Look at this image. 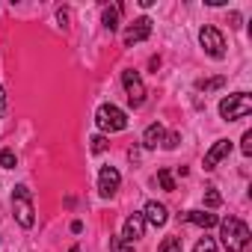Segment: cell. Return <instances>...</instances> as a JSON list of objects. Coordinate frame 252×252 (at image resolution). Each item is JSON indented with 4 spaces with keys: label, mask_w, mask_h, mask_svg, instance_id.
<instances>
[{
    "label": "cell",
    "mask_w": 252,
    "mask_h": 252,
    "mask_svg": "<svg viewBox=\"0 0 252 252\" xmlns=\"http://www.w3.org/2000/svg\"><path fill=\"white\" fill-rule=\"evenodd\" d=\"M220 237H222V246H225V252H243L246 246H249V225L243 222V220H237V217H228L222 225H220Z\"/></svg>",
    "instance_id": "1"
},
{
    "label": "cell",
    "mask_w": 252,
    "mask_h": 252,
    "mask_svg": "<svg viewBox=\"0 0 252 252\" xmlns=\"http://www.w3.org/2000/svg\"><path fill=\"white\" fill-rule=\"evenodd\" d=\"M249 113H252V98H249L246 92H234V95H228V98L220 101V116H222L225 122L246 119Z\"/></svg>",
    "instance_id": "2"
},
{
    "label": "cell",
    "mask_w": 252,
    "mask_h": 252,
    "mask_svg": "<svg viewBox=\"0 0 252 252\" xmlns=\"http://www.w3.org/2000/svg\"><path fill=\"white\" fill-rule=\"evenodd\" d=\"M95 122H98V128H101V131H110V134L128 128V116H125L116 104H101L98 113H95Z\"/></svg>",
    "instance_id": "3"
},
{
    "label": "cell",
    "mask_w": 252,
    "mask_h": 252,
    "mask_svg": "<svg viewBox=\"0 0 252 252\" xmlns=\"http://www.w3.org/2000/svg\"><path fill=\"white\" fill-rule=\"evenodd\" d=\"M12 208H15V217H18V222L24 225V228H30L33 222H36V217H33V199H30V190L21 184V187H15V193H12Z\"/></svg>",
    "instance_id": "4"
},
{
    "label": "cell",
    "mask_w": 252,
    "mask_h": 252,
    "mask_svg": "<svg viewBox=\"0 0 252 252\" xmlns=\"http://www.w3.org/2000/svg\"><path fill=\"white\" fill-rule=\"evenodd\" d=\"M122 83H125V92H128V104L131 107H143L146 104V86H143V80H140V74L134 68L122 71Z\"/></svg>",
    "instance_id": "5"
},
{
    "label": "cell",
    "mask_w": 252,
    "mask_h": 252,
    "mask_svg": "<svg viewBox=\"0 0 252 252\" xmlns=\"http://www.w3.org/2000/svg\"><path fill=\"white\" fill-rule=\"evenodd\" d=\"M199 42H202V48L208 51V57H214V60H222V57H225V39H222V33H220L217 27H202Z\"/></svg>",
    "instance_id": "6"
},
{
    "label": "cell",
    "mask_w": 252,
    "mask_h": 252,
    "mask_svg": "<svg viewBox=\"0 0 252 252\" xmlns=\"http://www.w3.org/2000/svg\"><path fill=\"white\" fill-rule=\"evenodd\" d=\"M149 36H152V21H149V18H137L128 30H125V45L131 48V45H137V42H146Z\"/></svg>",
    "instance_id": "7"
},
{
    "label": "cell",
    "mask_w": 252,
    "mask_h": 252,
    "mask_svg": "<svg viewBox=\"0 0 252 252\" xmlns=\"http://www.w3.org/2000/svg\"><path fill=\"white\" fill-rule=\"evenodd\" d=\"M119 181H122V178H119V172H116L113 166H104V169H101V175H98V193H101L104 199H110V196L119 190Z\"/></svg>",
    "instance_id": "8"
},
{
    "label": "cell",
    "mask_w": 252,
    "mask_h": 252,
    "mask_svg": "<svg viewBox=\"0 0 252 252\" xmlns=\"http://www.w3.org/2000/svg\"><path fill=\"white\" fill-rule=\"evenodd\" d=\"M143 231H146V220H143V214H134V217H128L125 220V240L128 243H134V240H140L143 237Z\"/></svg>",
    "instance_id": "9"
},
{
    "label": "cell",
    "mask_w": 252,
    "mask_h": 252,
    "mask_svg": "<svg viewBox=\"0 0 252 252\" xmlns=\"http://www.w3.org/2000/svg\"><path fill=\"white\" fill-rule=\"evenodd\" d=\"M143 220H146V222H152L155 228H160V225H166L169 214H166V208H163L160 202H149V205H146V211H143Z\"/></svg>",
    "instance_id": "10"
},
{
    "label": "cell",
    "mask_w": 252,
    "mask_h": 252,
    "mask_svg": "<svg viewBox=\"0 0 252 252\" xmlns=\"http://www.w3.org/2000/svg\"><path fill=\"white\" fill-rule=\"evenodd\" d=\"M231 155V143L228 140H220V143H214V149L205 155V169H214L222 158H228Z\"/></svg>",
    "instance_id": "11"
},
{
    "label": "cell",
    "mask_w": 252,
    "mask_h": 252,
    "mask_svg": "<svg viewBox=\"0 0 252 252\" xmlns=\"http://www.w3.org/2000/svg\"><path fill=\"white\" fill-rule=\"evenodd\" d=\"M163 137H166L163 125H160V122H155V125H149L146 134H143V146H146V149H158V146L163 143Z\"/></svg>",
    "instance_id": "12"
},
{
    "label": "cell",
    "mask_w": 252,
    "mask_h": 252,
    "mask_svg": "<svg viewBox=\"0 0 252 252\" xmlns=\"http://www.w3.org/2000/svg\"><path fill=\"white\" fill-rule=\"evenodd\" d=\"M184 220H190V222H196V225H202V228H214L220 220H217V214H205V211H190V214H184Z\"/></svg>",
    "instance_id": "13"
},
{
    "label": "cell",
    "mask_w": 252,
    "mask_h": 252,
    "mask_svg": "<svg viewBox=\"0 0 252 252\" xmlns=\"http://www.w3.org/2000/svg\"><path fill=\"white\" fill-rule=\"evenodd\" d=\"M119 12H122V6H107V9H104V15H101V18H104V27H107L110 33L119 27Z\"/></svg>",
    "instance_id": "14"
},
{
    "label": "cell",
    "mask_w": 252,
    "mask_h": 252,
    "mask_svg": "<svg viewBox=\"0 0 252 252\" xmlns=\"http://www.w3.org/2000/svg\"><path fill=\"white\" fill-rule=\"evenodd\" d=\"M158 181H160V187H163L166 193H172V190H175V178H172V172H169V169H158Z\"/></svg>",
    "instance_id": "15"
},
{
    "label": "cell",
    "mask_w": 252,
    "mask_h": 252,
    "mask_svg": "<svg viewBox=\"0 0 252 252\" xmlns=\"http://www.w3.org/2000/svg\"><path fill=\"white\" fill-rule=\"evenodd\" d=\"M110 252H134V243H128L125 237H110Z\"/></svg>",
    "instance_id": "16"
},
{
    "label": "cell",
    "mask_w": 252,
    "mask_h": 252,
    "mask_svg": "<svg viewBox=\"0 0 252 252\" xmlns=\"http://www.w3.org/2000/svg\"><path fill=\"white\" fill-rule=\"evenodd\" d=\"M222 83H225V77H211V80H199L196 86H199L202 92H211V89H220Z\"/></svg>",
    "instance_id": "17"
},
{
    "label": "cell",
    "mask_w": 252,
    "mask_h": 252,
    "mask_svg": "<svg viewBox=\"0 0 252 252\" xmlns=\"http://www.w3.org/2000/svg\"><path fill=\"white\" fill-rule=\"evenodd\" d=\"M205 205H208V208H220V205H222V196H220L214 187H208V190H205Z\"/></svg>",
    "instance_id": "18"
},
{
    "label": "cell",
    "mask_w": 252,
    "mask_h": 252,
    "mask_svg": "<svg viewBox=\"0 0 252 252\" xmlns=\"http://www.w3.org/2000/svg\"><path fill=\"white\" fill-rule=\"evenodd\" d=\"M158 252H181V240H178V237H166Z\"/></svg>",
    "instance_id": "19"
},
{
    "label": "cell",
    "mask_w": 252,
    "mask_h": 252,
    "mask_svg": "<svg viewBox=\"0 0 252 252\" xmlns=\"http://www.w3.org/2000/svg\"><path fill=\"white\" fill-rule=\"evenodd\" d=\"M193 252H217V243H214V237H202V240L193 246Z\"/></svg>",
    "instance_id": "20"
},
{
    "label": "cell",
    "mask_w": 252,
    "mask_h": 252,
    "mask_svg": "<svg viewBox=\"0 0 252 252\" xmlns=\"http://www.w3.org/2000/svg\"><path fill=\"white\" fill-rule=\"evenodd\" d=\"M0 163H3L6 169H15V152L12 149H3V152H0Z\"/></svg>",
    "instance_id": "21"
},
{
    "label": "cell",
    "mask_w": 252,
    "mask_h": 252,
    "mask_svg": "<svg viewBox=\"0 0 252 252\" xmlns=\"http://www.w3.org/2000/svg\"><path fill=\"white\" fill-rule=\"evenodd\" d=\"M89 143H92V152H95V155H101V152H104V149H107V140H104V137H101V134H98V137H92V140H89Z\"/></svg>",
    "instance_id": "22"
},
{
    "label": "cell",
    "mask_w": 252,
    "mask_h": 252,
    "mask_svg": "<svg viewBox=\"0 0 252 252\" xmlns=\"http://www.w3.org/2000/svg\"><path fill=\"white\" fill-rule=\"evenodd\" d=\"M240 149H243V155H246V158L252 155V131H246V134H243V146H240Z\"/></svg>",
    "instance_id": "23"
},
{
    "label": "cell",
    "mask_w": 252,
    "mask_h": 252,
    "mask_svg": "<svg viewBox=\"0 0 252 252\" xmlns=\"http://www.w3.org/2000/svg\"><path fill=\"white\" fill-rule=\"evenodd\" d=\"M181 143V137L178 134H169V137H163V149H175Z\"/></svg>",
    "instance_id": "24"
},
{
    "label": "cell",
    "mask_w": 252,
    "mask_h": 252,
    "mask_svg": "<svg viewBox=\"0 0 252 252\" xmlns=\"http://www.w3.org/2000/svg\"><path fill=\"white\" fill-rule=\"evenodd\" d=\"M6 116V95H3V86H0V119Z\"/></svg>",
    "instance_id": "25"
},
{
    "label": "cell",
    "mask_w": 252,
    "mask_h": 252,
    "mask_svg": "<svg viewBox=\"0 0 252 252\" xmlns=\"http://www.w3.org/2000/svg\"><path fill=\"white\" fill-rule=\"evenodd\" d=\"M71 231H74V234H80V231H83V222H80V220H74V222H71Z\"/></svg>",
    "instance_id": "26"
}]
</instances>
